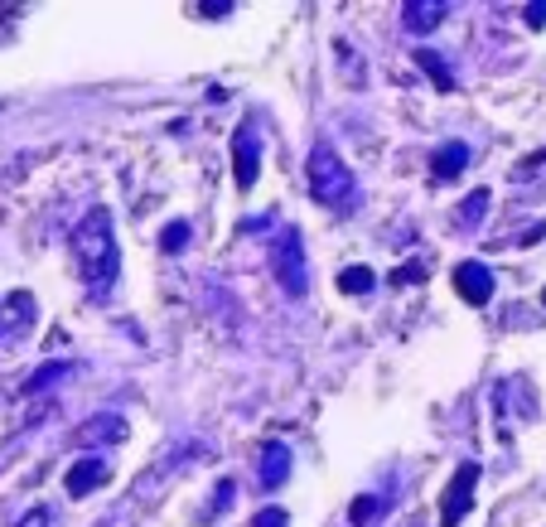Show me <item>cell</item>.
<instances>
[{
	"mask_svg": "<svg viewBox=\"0 0 546 527\" xmlns=\"http://www.w3.org/2000/svg\"><path fill=\"white\" fill-rule=\"evenodd\" d=\"M73 261H78V276L88 286V296L107 300L111 286L121 276V252H117V228H111V208L97 203L88 218L73 228Z\"/></svg>",
	"mask_w": 546,
	"mask_h": 527,
	"instance_id": "1",
	"label": "cell"
},
{
	"mask_svg": "<svg viewBox=\"0 0 546 527\" xmlns=\"http://www.w3.org/2000/svg\"><path fill=\"white\" fill-rule=\"evenodd\" d=\"M305 179H310V193L325 208H353V199H358L353 170L339 160L334 146H315L310 155H305Z\"/></svg>",
	"mask_w": 546,
	"mask_h": 527,
	"instance_id": "2",
	"label": "cell"
},
{
	"mask_svg": "<svg viewBox=\"0 0 546 527\" xmlns=\"http://www.w3.org/2000/svg\"><path fill=\"white\" fill-rule=\"evenodd\" d=\"M271 276L281 281L286 296H305L310 290V257H305V242L296 228H286L281 242L271 247Z\"/></svg>",
	"mask_w": 546,
	"mask_h": 527,
	"instance_id": "3",
	"label": "cell"
},
{
	"mask_svg": "<svg viewBox=\"0 0 546 527\" xmlns=\"http://www.w3.org/2000/svg\"><path fill=\"white\" fill-rule=\"evenodd\" d=\"M232 170H237V189H251L261 174V136L251 121H242L232 131Z\"/></svg>",
	"mask_w": 546,
	"mask_h": 527,
	"instance_id": "4",
	"label": "cell"
},
{
	"mask_svg": "<svg viewBox=\"0 0 546 527\" xmlns=\"http://www.w3.org/2000/svg\"><path fill=\"white\" fill-rule=\"evenodd\" d=\"M474 489H479V465L455 469L450 489H445V498H440V527H459V518H465V508L474 503Z\"/></svg>",
	"mask_w": 546,
	"mask_h": 527,
	"instance_id": "5",
	"label": "cell"
},
{
	"mask_svg": "<svg viewBox=\"0 0 546 527\" xmlns=\"http://www.w3.org/2000/svg\"><path fill=\"white\" fill-rule=\"evenodd\" d=\"M455 290L469 305H488L494 300V271H488L484 261H459L455 267Z\"/></svg>",
	"mask_w": 546,
	"mask_h": 527,
	"instance_id": "6",
	"label": "cell"
},
{
	"mask_svg": "<svg viewBox=\"0 0 546 527\" xmlns=\"http://www.w3.org/2000/svg\"><path fill=\"white\" fill-rule=\"evenodd\" d=\"M107 475H111V469H107V460H97V455H92V460H78L73 469H68V494H73V498H88L92 489H102V484H107Z\"/></svg>",
	"mask_w": 546,
	"mask_h": 527,
	"instance_id": "7",
	"label": "cell"
},
{
	"mask_svg": "<svg viewBox=\"0 0 546 527\" xmlns=\"http://www.w3.org/2000/svg\"><path fill=\"white\" fill-rule=\"evenodd\" d=\"M440 20H445V5H440V0H426V5H421V0H411V5H401V24H406L411 34L436 30Z\"/></svg>",
	"mask_w": 546,
	"mask_h": 527,
	"instance_id": "8",
	"label": "cell"
},
{
	"mask_svg": "<svg viewBox=\"0 0 546 527\" xmlns=\"http://www.w3.org/2000/svg\"><path fill=\"white\" fill-rule=\"evenodd\" d=\"M82 440H88V446H121L126 421H117V416H92V421L82 426Z\"/></svg>",
	"mask_w": 546,
	"mask_h": 527,
	"instance_id": "9",
	"label": "cell"
},
{
	"mask_svg": "<svg viewBox=\"0 0 546 527\" xmlns=\"http://www.w3.org/2000/svg\"><path fill=\"white\" fill-rule=\"evenodd\" d=\"M286 469H290V450L281 446V440L261 450V484H271V489H276V484H286L290 479Z\"/></svg>",
	"mask_w": 546,
	"mask_h": 527,
	"instance_id": "10",
	"label": "cell"
},
{
	"mask_svg": "<svg viewBox=\"0 0 546 527\" xmlns=\"http://www.w3.org/2000/svg\"><path fill=\"white\" fill-rule=\"evenodd\" d=\"M430 165H436V179H455V174L469 165V146H465V141L440 146V150H436V160H430Z\"/></svg>",
	"mask_w": 546,
	"mask_h": 527,
	"instance_id": "11",
	"label": "cell"
},
{
	"mask_svg": "<svg viewBox=\"0 0 546 527\" xmlns=\"http://www.w3.org/2000/svg\"><path fill=\"white\" fill-rule=\"evenodd\" d=\"M372 281H377V276H372L368 267H344V276H339V290H344V296H368V290H372Z\"/></svg>",
	"mask_w": 546,
	"mask_h": 527,
	"instance_id": "12",
	"label": "cell"
},
{
	"mask_svg": "<svg viewBox=\"0 0 546 527\" xmlns=\"http://www.w3.org/2000/svg\"><path fill=\"white\" fill-rule=\"evenodd\" d=\"M377 513H382V498L362 494V498H353V508H348V522H353V527H372Z\"/></svg>",
	"mask_w": 546,
	"mask_h": 527,
	"instance_id": "13",
	"label": "cell"
},
{
	"mask_svg": "<svg viewBox=\"0 0 546 527\" xmlns=\"http://www.w3.org/2000/svg\"><path fill=\"white\" fill-rule=\"evenodd\" d=\"M184 242H189V223H170L160 232V247L165 252H184Z\"/></svg>",
	"mask_w": 546,
	"mask_h": 527,
	"instance_id": "14",
	"label": "cell"
},
{
	"mask_svg": "<svg viewBox=\"0 0 546 527\" xmlns=\"http://www.w3.org/2000/svg\"><path fill=\"white\" fill-rule=\"evenodd\" d=\"M421 68H430V73H436V82H440V88H445V92H450V88H455V78H450V73H445V63H440V59H436V53H430V49H421Z\"/></svg>",
	"mask_w": 546,
	"mask_h": 527,
	"instance_id": "15",
	"label": "cell"
},
{
	"mask_svg": "<svg viewBox=\"0 0 546 527\" xmlns=\"http://www.w3.org/2000/svg\"><path fill=\"white\" fill-rule=\"evenodd\" d=\"M484 208H488V189H479V193H469V213H465V223L474 228L484 218Z\"/></svg>",
	"mask_w": 546,
	"mask_h": 527,
	"instance_id": "16",
	"label": "cell"
},
{
	"mask_svg": "<svg viewBox=\"0 0 546 527\" xmlns=\"http://www.w3.org/2000/svg\"><path fill=\"white\" fill-rule=\"evenodd\" d=\"M251 527H286V508H261Z\"/></svg>",
	"mask_w": 546,
	"mask_h": 527,
	"instance_id": "17",
	"label": "cell"
},
{
	"mask_svg": "<svg viewBox=\"0 0 546 527\" xmlns=\"http://www.w3.org/2000/svg\"><path fill=\"white\" fill-rule=\"evenodd\" d=\"M20 527H53V513H49V508H30V513L20 518Z\"/></svg>",
	"mask_w": 546,
	"mask_h": 527,
	"instance_id": "18",
	"label": "cell"
},
{
	"mask_svg": "<svg viewBox=\"0 0 546 527\" xmlns=\"http://www.w3.org/2000/svg\"><path fill=\"white\" fill-rule=\"evenodd\" d=\"M421 271H426L421 261H411V267H401L397 276H391V281H397V286H411V281H416V276H421Z\"/></svg>",
	"mask_w": 546,
	"mask_h": 527,
	"instance_id": "19",
	"label": "cell"
},
{
	"mask_svg": "<svg viewBox=\"0 0 546 527\" xmlns=\"http://www.w3.org/2000/svg\"><path fill=\"white\" fill-rule=\"evenodd\" d=\"M527 24H532V30H541V24H546V5H527Z\"/></svg>",
	"mask_w": 546,
	"mask_h": 527,
	"instance_id": "20",
	"label": "cell"
},
{
	"mask_svg": "<svg viewBox=\"0 0 546 527\" xmlns=\"http://www.w3.org/2000/svg\"><path fill=\"white\" fill-rule=\"evenodd\" d=\"M199 10H203V15H228V10H232V5H222V0H203V5H199Z\"/></svg>",
	"mask_w": 546,
	"mask_h": 527,
	"instance_id": "21",
	"label": "cell"
},
{
	"mask_svg": "<svg viewBox=\"0 0 546 527\" xmlns=\"http://www.w3.org/2000/svg\"><path fill=\"white\" fill-rule=\"evenodd\" d=\"M541 300H546V296H541Z\"/></svg>",
	"mask_w": 546,
	"mask_h": 527,
	"instance_id": "22",
	"label": "cell"
}]
</instances>
